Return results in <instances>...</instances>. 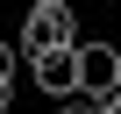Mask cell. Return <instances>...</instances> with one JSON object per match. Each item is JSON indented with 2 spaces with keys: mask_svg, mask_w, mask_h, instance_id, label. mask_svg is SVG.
Instances as JSON below:
<instances>
[{
  "mask_svg": "<svg viewBox=\"0 0 121 114\" xmlns=\"http://www.w3.org/2000/svg\"><path fill=\"white\" fill-rule=\"evenodd\" d=\"M71 43H78V14H71V0H36V7L22 14V29H14V50H22V57L71 50Z\"/></svg>",
  "mask_w": 121,
  "mask_h": 114,
  "instance_id": "obj_1",
  "label": "cell"
},
{
  "mask_svg": "<svg viewBox=\"0 0 121 114\" xmlns=\"http://www.w3.org/2000/svg\"><path fill=\"white\" fill-rule=\"evenodd\" d=\"M78 93H86V100H114V93H121V50H114V43L78 36Z\"/></svg>",
  "mask_w": 121,
  "mask_h": 114,
  "instance_id": "obj_2",
  "label": "cell"
},
{
  "mask_svg": "<svg viewBox=\"0 0 121 114\" xmlns=\"http://www.w3.org/2000/svg\"><path fill=\"white\" fill-rule=\"evenodd\" d=\"M29 71H36V86H43L50 100H71V93H78V43H71V50H43V57H29Z\"/></svg>",
  "mask_w": 121,
  "mask_h": 114,
  "instance_id": "obj_3",
  "label": "cell"
},
{
  "mask_svg": "<svg viewBox=\"0 0 121 114\" xmlns=\"http://www.w3.org/2000/svg\"><path fill=\"white\" fill-rule=\"evenodd\" d=\"M57 114H107V100H86V93H71V100H57Z\"/></svg>",
  "mask_w": 121,
  "mask_h": 114,
  "instance_id": "obj_4",
  "label": "cell"
},
{
  "mask_svg": "<svg viewBox=\"0 0 121 114\" xmlns=\"http://www.w3.org/2000/svg\"><path fill=\"white\" fill-rule=\"evenodd\" d=\"M0 86H14V43L0 36Z\"/></svg>",
  "mask_w": 121,
  "mask_h": 114,
  "instance_id": "obj_5",
  "label": "cell"
},
{
  "mask_svg": "<svg viewBox=\"0 0 121 114\" xmlns=\"http://www.w3.org/2000/svg\"><path fill=\"white\" fill-rule=\"evenodd\" d=\"M7 107H14V86H0V114H7Z\"/></svg>",
  "mask_w": 121,
  "mask_h": 114,
  "instance_id": "obj_6",
  "label": "cell"
},
{
  "mask_svg": "<svg viewBox=\"0 0 121 114\" xmlns=\"http://www.w3.org/2000/svg\"><path fill=\"white\" fill-rule=\"evenodd\" d=\"M107 114H121V93H114V100H107Z\"/></svg>",
  "mask_w": 121,
  "mask_h": 114,
  "instance_id": "obj_7",
  "label": "cell"
}]
</instances>
